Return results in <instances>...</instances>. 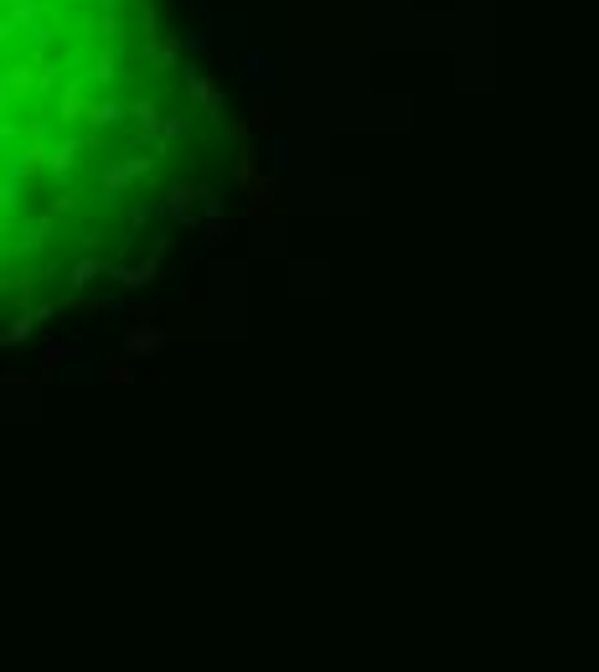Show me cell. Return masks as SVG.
<instances>
[{
	"instance_id": "obj_1",
	"label": "cell",
	"mask_w": 599,
	"mask_h": 672,
	"mask_svg": "<svg viewBox=\"0 0 599 672\" xmlns=\"http://www.w3.org/2000/svg\"><path fill=\"white\" fill-rule=\"evenodd\" d=\"M155 347H160V331H150V326H140V331L129 336V352H135V357L140 352H155Z\"/></svg>"
},
{
	"instance_id": "obj_2",
	"label": "cell",
	"mask_w": 599,
	"mask_h": 672,
	"mask_svg": "<svg viewBox=\"0 0 599 672\" xmlns=\"http://www.w3.org/2000/svg\"><path fill=\"white\" fill-rule=\"evenodd\" d=\"M191 93H197L207 109H217V88H212V78H191Z\"/></svg>"
},
{
	"instance_id": "obj_3",
	"label": "cell",
	"mask_w": 599,
	"mask_h": 672,
	"mask_svg": "<svg viewBox=\"0 0 599 672\" xmlns=\"http://www.w3.org/2000/svg\"><path fill=\"white\" fill-rule=\"evenodd\" d=\"M26 331H31V316H26V321H16V326H11V336H6V341H26Z\"/></svg>"
}]
</instances>
